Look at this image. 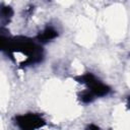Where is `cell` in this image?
<instances>
[{"label": "cell", "instance_id": "6da1fadb", "mask_svg": "<svg viewBox=\"0 0 130 130\" xmlns=\"http://www.w3.org/2000/svg\"><path fill=\"white\" fill-rule=\"evenodd\" d=\"M1 43L2 50L6 51L10 57H12V53L14 52H20L26 55V60L21 63L22 66L39 63L43 59L42 47L28 38L17 37L12 39H5L4 37H2Z\"/></svg>", "mask_w": 130, "mask_h": 130}, {"label": "cell", "instance_id": "7a4b0ae2", "mask_svg": "<svg viewBox=\"0 0 130 130\" xmlns=\"http://www.w3.org/2000/svg\"><path fill=\"white\" fill-rule=\"evenodd\" d=\"M15 123L20 130H38L45 126L46 122L39 114L27 113L15 117Z\"/></svg>", "mask_w": 130, "mask_h": 130}, {"label": "cell", "instance_id": "3957f363", "mask_svg": "<svg viewBox=\"0 0 130 130\" xmlns=\"http://www.w3.org/2000/svg\"><path fill=\"white\" fill-rule=\"evenodd\" d=\"M88 89L93 93L94 96H105L111 91V88L107 84L101 82L98 79L88 85Z\"/></svg>", "mask_w": 130, "mask_h": 130}, {"label": "cell", "instance_id": "277c9868", "mask_svg": "<svg viewBox=\"0 0 130 130\" xmlns=\"http://www.w3.org/2000/svg\"><path fill=\"white\" fill-rule=\"evenodd\" d=\"M57 36H58V32L56 29H54L52 26H47L43 31H41L37 36V41L40 43H47L57 38Z\"/></svg>", "mask_w": 130, "mask_h": 130}, {"label": "cell", "instance_id": "5b68a950", "mask_svg": "<svg viewBox=\"0 0 130 130\" xmlns=\"http://www.w3.org/2000/svg\"><path fill=\"white\" fill-rule=\"evenodd\" d=\"M95 79H96L95 76H94L92 73H90V72H86V73H84V74H82V75H79V76L75 77V80H76L77 82L82 83V84H86L87 86H88L91 82H93Z\"/></svg>", "mask_w": 130, "mask_h": 130}, {"label": "cell", "instance_id": "8992f818", "mask_svg": "<svg viewBox=\"0 0 130 130\" xmlns=\"http://www.w3.org/2000/svg\"><path fill=\"white\" fill-rule=\"evenodd\" d=\"M79 99H80V101H81L82 103H84V104H89V103H91V102L94 100V95H93V93L88 89V90H84V91L80 92Z\"/></svg>", "mask_w": 130, "mask_h": 130}, {"label": "cell", "instance_id": "52a82bcc", "mask_svg": "<svg viewBox=\"0 0 130 130\" xmlns=\"http://www.w3.org/2000/svg\"><path fill=\"white\" fill-rule=\"evenodd\" d=\"M13 15V10L10 6H2L1 8V18L3 20H9Z\"/></svg>", "mask_w": 130, "mask_h": 130}, {"label": "cell", "instance_id": "ba28073f", "mask_svg": "<svg viewBox=\"0 0 130 130\" xmlns=\"http://www.w3.org/2000/svg\"><path fill=\"white\" fill-rule=\"evenodd\" d=\"M85 130H100V128H99L96 125H94V124H89V125L86 127Z\"/></svg>", "mask_w": 130, "mask_h": 130}, {"label": "cell", "instance_id": "9c48e42d", "mask_svg": "<svg viewBox=\"0 0 130 130\" xmlns=\"http://www.w3.org/2000/svg\"><path fill=\"white\" fill-rule=\"evenodd\" d=\"M128 108L130 109V96H129V99H128Z\"/></svg>", "mask_w": 130, "mask_h": 130}]
</instances>
